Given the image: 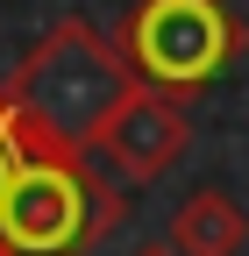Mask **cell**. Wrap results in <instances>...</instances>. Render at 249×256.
Here are the masks:
<instances>
[{
    "mask_svg": "<svg viewBox=\"0 0 249 256\" xmlns=\"http://www.w3.org/2000/svg\"><path fill=\"white\" fill-rule=\"evenodd\" d=\"M8 185H14V150H8V100H0V206H8Z\"/></svg>",
    "mask_w": 249,
    "mask_h": 256,
    "instance_id": "6",
    "label": "cell"
},
{
    "mask_svg": "<svg viewBox=\"0 0 249 256\" xmlns=\"http://www.w3.org/2000/svg\"><path fill=\"white\" fill-rule=\"evenodd\" d=\"M128 86L136 78H128V64H121L114 36H100L86 14H64V22H50L43 36L22 50L14 78L0 86V92H8L22 114H36L43 128H57L64 142L86 150L92 121H100Z\"/></svg>",
    "mask_w": 249,
    "mask_h": 256,
    "instance_id": "2",
    "label": "cell"
},
{
    "mask_svg": "<svg viewBox=\"0 0 249 256\" xmlns=\"http://www.w3.org/2000/svg\"><path fill=\"white\" fill-rule=\"evenodd\" d=\"M136 256H178V249H171V242H142Z\"/></svg>",
    "mask_w": 249,
    "mask_h": 256,
    "instance_id": "7",
    "label": "cell"
},
{
    "mask_svg": "<svg viewBox=\"0 0 249 256\" xmlns=\"http://www.w3.org/2000/svg\"><path fill=\"white\" fill-rule=\"evenodd\" d=\"M164 242H171L178 256H242V242H249V214L228 200L221 185H200V192H185V200L171 206Z\"/></svg>",
    "mask_w": 249,
    "mask_h": 256,
    "instance_id": "5",
    "label": "cell"
},
{
    "mask_svg": "<svg viewBox=\"0 0 249 256\" xmlns=\"http://www.w3.org/2000/svg\"><path fill=\"white\" fill-rule=\"evenodd\" d=\"M114 50L136 86H157L171 100H200L249 50V28L228 0H136Z\"/></svg>",
    "mask_w": 249,
    "mask_h": 256,
    "instance_id": "3",
    "label": "cell"
},
{
    "mask_svg": "<svg viewBox=\"0 0 249 256\" xmlns=\"http://www.w3.org/2000/svg\"><path fill=\"white\" fill-rule=\"evenodd\" d=\"M8 100V92H0ZM14 185L0 206V256H92L128 214V185H114L78 142L8 100Z\"/></svg>",
    "mask_w": 249,
    "mask_h": 256,
    "instance_id": "1",
    "label": "cell"
},
{
    "mask_svg": "<svg viewBox=\"0 0 249 256\" xmlns=\"http://www.w3.org/2000/svg\"><path fill=\"white\" fill-rule=\"evenodd\" d=\"M185 142H192L185 100H171V92H157V86H128L100 121H92L86 156L114 185H150V178H164L178 156H185Z\"/></svg>",
    "mask_w": 249,
    "mask_h": 256,
    "instance_id": "4",
    "label": "cell"
}]
</instances>
